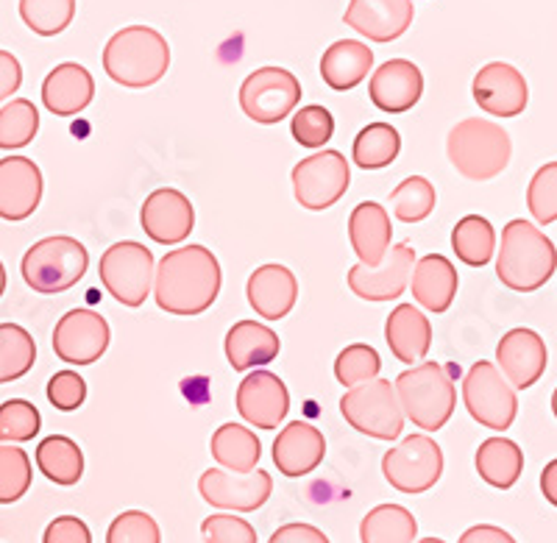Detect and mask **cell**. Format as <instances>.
I'll return each mask as SVG.
<instances>
[{
    "label": "cell",
    "mask_w": 557,
    "mask_h": 543,
    "mask_svg": "<svg viewBox=\"0 0 557 543\" xmlns=\"http://www.w3.org/2000/svg\"><path fill=\"white\" fill-rule=\"evenodd\" d=\"M221 262L209 248L182 246L168 251L153 271L159 310L171 316H201L221 293Z\"/></svg>",
    "instance_id": "cell-1"
},
{
    "label": "cell",
    "mask_w": 557,
    "mask_h": 543,
    "mask_svg": "<svg viewBox=\"0 0 557 543\" xmlns=\"http://www.w3.org/2000/svg\"><path fill=\"white\" fill-rule=\"evenodd\" d=\"M557 268L555 243L535 223L516 221L502 229V246L496 257V276L516 293H535L546 285Z\"/></svg>",
    "instance_id": "cell-2"
},
{
    "label": "cell",
    "mask_w": 557,
    "mask_h": 543,
    "mask_svg": "<svg viewBox=\"0 0 557 543\" xmlns=\"http://www.w3.org/2000/svg\"><path fill=\"white\" fill-rule=\"evenodd\" d=\"M171 67V45L157 28L128 26L103 48V70L114 84L146 89L162 82Z\"/></svg>",
    "instance_id": "cell-3"
},
{
    "label": "cell",
    "mask_w": 557,
    "mask_h": 543,
    "mask_svg": "<svg viewBox=\"0 0 557 543\" xmlns=\"http://www.w3.org/2000/svg\"><path fill=\"white\" fill-rule=\"evenodd\" d=\"M393 391L401 412L424 432L444 430L457 405L455 380L441 362H418L396 377Z\"/></svg>",
    "instance_id": "cell-4"
},
{
    "label": "cell",
    "mask_w": 557,
    "mask_h": 543,
    "mask_svg": "<svg viewBox=\"0 0 557 543\" xmlns=\"http://www.w3.org/2000/svg\"><path fill=\"white\" fill-rule=\"evenodd\" d=\"M446 153L460 176L471 178V182H487V178L499 176L510 164L513 143L499 123L466 118L449 132Z\"/></svg>",
    "instance_id": "cell-5"
},
{
    "label": "cell",
    "mask_w": 557,
    "mask_h": 543,
    "mask_svg": "<svg viewBox=\"0 0 557 543\" xmlns=\"http://www.w3.org/2000/svg\"><path fill=\"white\" fill-rule=\"evenodd\" d=\"M89 268V254L76 237H45L34 243L23 257V279L42 296L76 287Z\"/></svg>",
    "instance_id": "cell-6"
},
{
    "label": "cell",
    "mask_w": 557,
    "mask_h": 543,
    "mask_svg": "<svg viewBox=\"0 0 557 543\" xmlns=\"http://www.w3.org/2000/svg\"><path fill=\"white\" fill-rule=\"evenodd\" d=\"M341 412L357 432L376 441H396L405 430V412H401L396 391L391 382L380 377L366 385L348 387L341 398Z\"/></svg>",
    "instance_id": "cell-7"
},
{
    "label": "cell",
    "mask_w": 557,
    "mask_h": 543,
    "mask_svg": "<svg viewBox=\"0 0 557 543\" xmlns=\"http://www.w3.org/2000/svg\"><path fill=\"white\" fill-rule=\"evenodd\" d=\"M153 271H157V262H153L151 248L134 240L109 246L98 262V276L103 287L123 307L146 304L148 293L153 291Z\"/></svg>",
    "instance_id": "cell-8"
},
{
    "label": "cell",
    "mask_w": 557,
    "mask_h": 543,
    "mask_svg": "<svg viewBox=\"0 0 557 543\" xmlns=\"http://www.w3.org/2000/svg\"><path fill=\"white\" fill-rule=\"evenodd\" d=\"M462 402L476 423L487 430L505 432L513 427L516 412H519V398L510 382L502 377L494 362L480 360L471 366V371L462 380Z\"/></svg>",
    "instance_id": "cell-9"
},
{
    "label": "cell",
    "mask_w": 557,
    "mask_h": 543,
    "mask_svg": "<svg viewBox=\"0 0 557 543\" xmlns=\"http://www.w3.org/2000/svg\"><path fill=\"white\" fill-rule=\"evenodd\" d=\"M301 101V82L285 67H260L240 87V109L248 121L273 126L296 112Z\"/></svg>",
    "instance_id": "cell-10"
},
{
    "label": "cell",
    "mask_w": 557,
    "mask_h": 543,
    "mask_svg": "<svg viewBox=\"0 0 557 543\" xmlns=\"http://www.w3.org/2000/svg\"><path fill=\"white\" fill-rule=\"evenodd\" d=\"M351 184V168L341 151H323L305 157L293 168V193L296 201L312 212L335 207Z\"/></svg>",
    "instance_id": "cell-11"
},
{
    "label": "cell",
    "mask_w": 557,
    "mask_h": 543,
    "mask_svg": "<svg viewBox=\"0 0 557 543\" xmlns=\"http://www.w3.org/2000/svg\"><path fill=\"white\" fill-rule=\"evenodd\" d=\"M382 474L401 493H424L444 474V452L430 435H410L382 457Z\"/></svg>",
    "instance_id": "cell-12"
},
{
    "label": "cell",
    "mask_w": 557,
    "mask_h": 543,
    "mask_svg": "<svg viewBox=\"0 0 557 543\" xmlns=\"http://www.w3.org/2000/svg\"><path fill=\"white\" fill-rule=\"evenodd\" d=\"M203 502L218 510L228 513H253L260 510L273 493V480L268 471L253 468L248 474H232L223 468H209L198 480Z\"/></svg>",
    "instance_id": "cell-13"
},
{
    "label": "cell",
    "mask_w": 557,
    "mask_h": 543,
    "mask_svg": "<svg viewBox=\"0 0 557 543\" xmlns=\"http://www.w3.org/2000/svg\"><path fill=\"white\" fill-rule=\"evenodd\" d=\"M109 323L96 310H70L53 329V351L70 366H92L109 348Z\"/></svg>",
    "instance_id": "cell-14"
},
{
    "label": "cell",
    "mask_w": 557,
    "mask_h": 543,
    "mask_svg": "<svg viewBox=\"0 0 557 543\" xmlns=\"http://www.w3.org/2000/svg\"><path fill=\"white\" fill-rule=\"evenodd\" d=\"M139 226L159 246H178L196 229V209L184 193L162 187L153 190L139 209Z\"/></svg>",
    "instance_id": "cell-15"
},
{
    "label": "cell",
    "mask_w": 557,
    "mask_h": 543,
    "mask_svg": "<svg viewBox=\"0 0 557 543\" xmlns=\"http://www.w3.org/2000/svg\"><path fill=\"white\" fill-rule=\"evenodd\" d=\"M416 266V251L410 243H399L391 246L376 268L355 266L348 271V287L351 293L366 301H393L410 285V273Z\"/></svg>",
    "instance_id": "cell-16"
},
{
    "label": "cell",
    "mask_w": 557,
    "mask_h": 543,
    "mask_svg": "<svg viewBox=\"0 0 557 543\" xmlns=\"http://www.w3.org/2000/svg\"><path fill=\"white\" fill-rule=\"evenodd\" d=\"M237 412L260 430H276L290 410V393L276 373L253 368L237 387Z\"/></svg>",
    "instance_id": "cell-17"
},
{
    "label": "cell",
    "mask_w": 557,
    "mask_h": 543,
    "mask_svg": "<svg viewBox=\"0 0 557 543\" xmlns=\"http://www.w3.org/2000/svg\"><path fill=\"white\" fill-rule=\"evenodd\" d=\"M496 362L513 391H527L546 373L549 351L539 332L519 326L502 335L499 346H496Z\"/></svg>",
    "instance_id": "cell-18"
},
{
    "label": "cell",
    "mask_w": 557,
    "mask_h": 543,
    "mask_svg": "<svg viewBox=\"0 0 557 543\" xmlns=\"http://www.w3.org/2000/svg\"><path fill=\"white\" fill-rule=\"evenodd\" d=\"M471 92H474L476 107L494 118H516L524 112L530 101L527 78L507 62L485 64L474 76Z\"/></svg>",
    "instance_id": "cell-19"
},
{
    "label": "cell",
    "mask_w": 557,
    "mask_h": 543,
    "mask_svg": "<svg viewBox=\"0 0 557 543\" xmlns=\"http://www.w3.org/2000/svg\"><path fill=\"white\" fill-rule=\"evenodd\" d=\"M42 201V171L28 157L0 159V218L20 223Z\"/></svg>",
    "instance_id": "cell-20"
},
{
    "label": "cell",
    "mask_w": 557,
    "mask_h": 543,
    "mask_svg": "<svg viewBox=\"0 0 557 543\" xmlns=\"http://www.w3.org/2000/svg\"><path fill=\"white\" fill-rule=\"evenodd\" d=\"M412 0H351L343 20L371 42H393L412 26Z\"/></svg>",
    "instance_id": "cell-21"
},
{
    "label": "cell",
    "mask_w": 557,
    "mask_h": 543,
    "mask_svg": "<svg viewBox=\"0 0 557 543\" xmlns=\"http://www.w3.org/2000/svg\"><path fill=\"white\" fill-rule=\"evenodd\" d=\"M421 92H424V76L407 59H391L376 67L371 84H368L371 103L387 114L410 112L421 101Z\"/></svg>",
    "instance_id": "cell-22"
},
{
    "label": "cell",
    "mask_w": 557,
    "mask_h": 543,
    "mask_svg": "<svg viewBox=\"0 0 557 543\" xmlns=\"http://www.w3.org/2000/svg\"><path fill=\"white\" fill-rule=\"evenodd\" d=\"M248 304L265 321H282L298 301V279L290 268L268 262L248 276Z\"/></svg>",
    "instance_id": "cell-23"
},
{
    "label": "cell",
    "mask_w": 557,
    "mask_h": 543,
    "mask_svg": "<svg viewBox=\"0 0 557 543\" xmlns=\"http://www.w3.org/2000/svg\"><path fill=\"white\" fill-rule=\"evenodd\" d=\"M323 457H326L323 432L307 421L287 423L273 441V462L285 477L312 474Z\"/></svg>",
    "instance_id": "cell-24"
},
{
    "label": "cell",
    "mask_w": 557,
    "mask_h": 543,
    "mask_svg": "<svg viewBox=\"0 0 557 543\" xmlns=\"http://www.w3.org/2000/svg\"><path fill=\"white\" fill-rule=\"evenodd\" d=\"M412 298L418 301V307H424L426 312H446L451 307L457 296V287H460V279H457V268L451 266L444 254H426V257L416 259L410 273Z\"/></svg>",
    "instance_id": "cell-25"
},
{
    "label": "cell",
    "mask_w": 557,
    "mask_h": 543,
    "mask_svg": "<svg viewBox=\"0 0 557 543\" xmlns=\"http://www.w3.org/2000/svg\"><path fill=\"white\" fill-rule=\"evenodd\" d=\"M96 98V78L78 62H64L48 73L42 84V103L59 118H73L84 112Z\"/></svg>",
    "instance_id": "cell-26"
},
{
    "label": "cell",
    "mask_w": 557,
    "mask_h": 543,
    "mask_svg": "<svg viewBox=\"0 0 557 543\" xmlns=\"http://www.w3.org/2000/svg\"><path fill=\"white\" fill-rule=\"evenodd\" d=\"M348 240L360 257V266L376 268L391 251L393 223L387 209L376 201H362L348 218Z\"/></svg>",
    "instance_id": "cell-27"
},
{
    "label": "cell",
    "mask_w": 557,
    "mask_h": 543,
    "mask_svg": "<svg viewBox=\"0 0 557 543\" xmlns=\"http://www.w3.org/2000/svg\"><path fill=\"white\" fill-rule=\"evenodd\" d=\"M385 341L391 346L393 357L407 366L421 362L432 348V323L416 304H399L387 316Z\"/></svg>",
    "instance_id": "cell-28"
},
{
    "label": "cell",
    "mask_w": 557,
    "mask_h": 543,
    "mask_svg": "<svg viewBox=\"0 0 557 543\" xmlns=\"http://www.w3.org/2000/svg\"><path fill=\"white\" fill-rule=\"evenodd\" d=\"M282 351V341L273 329L257 321H240L228 329L226 335V360L235 371H253L268 366Z\"/></svg>",
    "instance_id": "cell-29"
},
{
    "label": "cell",
    "mask_w": 557,
    "mask_h": 543,
    "mask_svg": "<svg viewBox=\"0 0 557 543\" xmlns=\"http://www.w3.org/2000/svg\"><path fill=\"white\" fill-rule=\"evenodd\" d=\"M374 67V51L357 39H337L321 57L323 84L335 92L355 89Z\"/></svg>",
    "instance_id": "cell-30"
},
{
    "label": "cell",
    "mask_w": 557,
    "mask_h": 543,
    "mask_svg": "<svg viewBox=\"0 0 557 543\" xmlns=\"http://www.w3.org/2000/svg\"><path fill=\"white\" fill-rule=\"evenodd\" d=\"M209 452H212V457H215L223 471L248 474L253 468H260L262 443L243 423H223L209 441Z\"/></svg>",
    "instance_id": "cell-31"
},
{
    "label": "cell",
    "mask_w": 557,
    "mask_h": 543,
    "mask_svg": "<svg viewBox=\"0 0 557 543\" xmlns=\"http://www.w3.org/2000/svg\"><path fill=\"white\" fill-rule=\"evenodd\" d=\"M476 474L496 491H510L524 471V452L507 437H487L476 448Z\"/></svg>",
    "instance_id": "cell-32"
},
{
    "label": "cell",
    "mask_w": 557,
    "mask_h": 543,
    "mask_svg": "<svg viewBox=\"0 0 557 543\" xmlns=\"http://www.w3.org/2000/svg\"><path fill=\"white\" fill-rule=\"evenodd\" d=\"M37 466L45 477L57 485H78L84 477V455L78 443L67 435L45 437L37 446Z\"/></svg>",
    "instance_id": "cell-33"
},
{
    "label": "cell",
    "mask_w": 557,
    "mask_h": 543,
    "mask_svg": "<svg viewBox=\"0 0 557 543\" xmlns=\"http://www.w3.org/2000/svg\"><path fill=\"white\" fill-rule=\"evenodd\" d=\"M416 535V516L401 505H380L368 510L360 521L362 543H412Z\"/></svg>",
    "instance_id": "cell-34"
},
{
    "label": "cell",
    "mask_w": 557,
    "mask_h": 543,
    "mask_svg": "<svg viewBox=\"0 0 557 543\" xmlns=\"http://www.w3.org/2000/svg\"><path fill=\"white\" fill-rule=\"evenodd\" d=\"M451 248H455L457 259L469 268L487 266L496 251L494 226L482 215H466L451 232Z\"/></svg>",
    "instance_id": "cell-35"
},
{
    "label": "cell",
    "mask_w": 557,
    "mask_h": 543,
    "mask_svg": "<svg viewBox=\"0 0 557 543\" xmlns=\"http://www.w3.org/2000/svg\"><path fill=\"white\" fill-rule=\"evenodd\" d=\"M401 151V137L391 123H371L362 128L355 139L351 157H355L357 168L362 171H380L387 164L396 162Z\"/></svg>",
    "instance_id": "cell-36"
},
{
    "label": "cell",
    "mask_w": 557,
    "mask_h": 543,
    "mask_svg": "<svg viewBox=\"0 0 557 543\" xmlns=\"http://www.w3.org/2000/svg\"><path fill=\"white\" fill-rule=\"evenodd\" d=\"M37 362V343L17 323H0V385L26 377Z\"/></svg>",
    "instance_id": "cell-37"
},
{
    "label": "cell",
    "mask_w": 557,
    "mask_h": 543,
    "mask_svg": "<svg viewBox=\"0 0 557 543\" xmlns=\"http://www.w3.org/2000/svg\"><path fill=\"white\" fill-rule=\"evenodd\" d=\"M39 132V109L28 98H14L0 109V151L26 148Z\"/></svg>",
    "instance_id": "cell-38"
},
{
    "label": "cell",
    "mask_w": 557,
    "mask_h": 543,
    "mask_svg": "<svg viewBox=\"0 0 557 543\" xmlns=\"http://www.w3.org/2000/svg\"><path fill=\"white\" fill-rule=\"evenodd\" d=\"M437 196L435 184L424 176H410L391 193V207L396 221L401 223H421L432 215Z\"/></svg>",
    "instance_id": "cell-39"
},
{
    "label": "cell",
    "mask_w": 557,
    "mask_h": 543,
    "mask_svg": "<svg viewBox=\"0 0 557 543\" xmlns=\"http://www.w3.org/2000/svg\"><path fill=\"white\" fill-rule=\"evenodd\" d=\"M20 17L39 37H57L76 17V0H20Z\"/></svg>",
    "instance_id": "cell-40"
},
{
    "label": "cell",
    "mask_w": 557,
    "mask_h": 543,
    "mask_svg": "<svg viewBox=\"0 0 557 543\" xmlns=\"http://www.w3.org/2000/svg\"><path fill=\"white\" fill-rule=\"evenodd\" d=\"M34 480L32 457L23 446H0V505H14L28 493Z\"/></svg>",
    "instance_id": "cell-41"
},
{
    "label": "cell",
    "mask_w": 557,
    "mask_h": 543,
    "mask_svg": "<svg viewBox=\"0 0 557 543\" xmlns=\"http://www.w3.org/2000/svg\"><path fill=\"white\" fill-rule=\"evenodd\" d=\"M382 371V360L376 348L366 346V343H355L346 346L335 360V377L343 387H357L366 382L376 380Z\"/></svg>",
    "instance_id": "cell-42"
},
{
    "label": "cell",
    "mask_w": 557,
    "mask_h": 543,
    "mask_svg": "<svg viewBox=\"0 0 557 543\" xmlns=\"http://www.w3.org/2000/svg\"><path fill=\"white\" fill-rule=\"evenodd\" d=\"M42 418L26 398H12L0 405V443H28L39 435Z\"/></svg>",
    "instance_id": "cell-43"
},
{
    "label": "cell",
    "mask_w": 557,
    "mask_h": 543,
    "mask_svg": "<svg viewBox=\"0 0 557 543\" xmlns=\"http://www.w3.org/2000/svg\"><path fill=\"white\" fill-rule=\"evenodd\" d=\"M293 139H296L298 146L305 148H323L335 134V118L326 107H301L296 114H293L290 123Z\"/></svg>",
    "instance_id": "cell-44"
},
{
    "label": "cell",
    "mask_w": 557,
    "mask_h": 543,
    "mask_svg": "<svg viewBox=\"0 0 557 543\" xmlns=\"http://www.w3.org/2000/svg\"><path fill=\"white\" fill-rule=\"evenodd\" d=\"M527 207L530 215L544 226L557 221V162H546L535 171L527 187Z\"/></svg>",
    "instance_id": "cell-45"
},
{
    "label": "cell",
    "mask_w": 557,
    "mask_h": 543,
    "mask_svg": "<svg viewBox=\"0 0 557 543\" xmlns=\"http://www.w3.org/2000/svg\"><path fill=\"white\" fill-rule=\"evenodd\" d=\"M107 543H162V532L153 516L143 510H126L109 525Z\"/></svg>",
    "instance_id": "cell-46"
},
{
    "label": "cell",
    "mask_w": 557,
    "mask_h": 543,
    "mask_svg": "<svg viewBox=\"0 0 557 543\" xmlns=\"http://www.w3.org/2000/svg\"><path fill=\"white\" fill-rule=\"evenodd\" d=\"M203 543H257V530L235 513H215L203 518Z\"/></svg>",
    "instance_id": "cell-47"
},
{
    "label": "cell",
    "mask_w": 557,
    "mask_h": 543,
    "mask_svg": "<svg viewBox=\"0 0 557 543\" xmlns=\"http://www.w3.org/2000/svg\"><path fill=\"white\" fill-rule=\"evenodd\" d=\"M84 398H87V382H84L82 373L59 371L53 373L51 382H48V402H51L57 410H78V407L84 405Z\"/></svg>",
    "instance_id": "cell-48"
},
{
    "label": "cell",
    "mask_w": 557,
    "mask_h": 543,
    "mask_svg": "<svg viewBox=\"0 0 557 543\" xmlns=\"http://www.w3.org/2000/svg\"><path fill=\"white\" fill-rule=\"evenodd\" d=\"M42 543H92V532L78 516H59L48 525Z\"/></svg>",
    "instance_id": "cell-49"
},
{
    "label": "cell",
    "mask_w": 557,
    "mask_h": 543,
    "mask_svg": "<svg viewBox=\"0 0 557 543\" xmlns=\"http://www.w3.org/2000/svg\"><path fill=\"white\" fill-rule=\"evenodd\" d=\"M23 84V67H20L17 57L9 51H0V103L12 98Z\"/></svg>",
    "instance_id": "cell-50"
},
{
    "label": "cell",
    "mask_w": 557,
    "mask_h": 543,
    "mask_svg": "<svg viewBox=\"0 0 557 543\" xmlns=\"http://www.w3.org/2000/svg\"><path fill=\"white\" fill-rule=\"evenodd\" d=\"M268 543H330V538L323 535L318 527L312 525H285L278 527L276 532L271 535V541Z\"/></svg>",
    "instance_id": "cell-51"
},
{
    "label": "cell",
    "mask_w": 557,
    "mask_h": 543,
    "mask_svg": "<svg viewBox=\"0 0 557 543\" xmlns=\"http://www.w3.org/2000/svg\"><path fill=\"white\" fill-rule=\"evenodd\" d=\"M457 543H516V538L507 530H502V527L476 525L462 532Z\"/></svg>",
    "instance_id": "cell-52"
},
{
    "label": "cell",
    "mask_w": 557,
    "mask_h": 543,
    "mask_svg": "<svg viewBox=\"0 0 557 543\" xmlns=\"http://www.w3.org/2000/svg\"><path fill=\"white\" fill-rule=\"evenodd\" d=\"M541 493L549 505L557 507V460H552L541 474Z\"/></svg>",
    "instance_id": "cell-53"
},
{
    "label": "cell",
    "mask_w": 557,
    "mask_h": 543,
    "mask_svg": "<svg viewBox=\"0 0 557 543\" xmlns=\"http://www.w3.org/2000/svg\"><path fill=\"white\" fill-rule=\"evenodd\" d=\"M7 293V268H3V262H0V296Z\"/></svg>",
    "instance_id": "cell-54"
},
{
    "label": "cell",
    "mask_w": 557,
    "mask_h": 543,
    "mask_svg": "<svg viewBox=\"0 0 557 543\" xmlns=\"http://www.w3.org/2000/svg\"><path fill=\"white\" fill-rule=\"evenodd\" d=\"M552 412H555V418H557V391L552 393Z\"/></svg>",
    "instance_id": "cell-55"
},
{
    "label": "cell",
    "mask_w": 557,
    "mask_h": 543,
    "mask_svg": "<svg viewBox=\"0 0 557 543\" xmlns=\"http://www.w3.org/2000/svg\"><path fill=\"white\" fill-rule=\"evenodd\" d=\"M418 543H446V541H441V538H424V541H418Z\"/></svg>",
    "instance_id": "cell-56"
}]
</instances>
